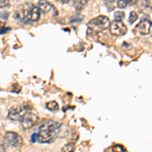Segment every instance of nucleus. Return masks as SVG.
Here are the masks:
<instances>
[{
  "label": "nucleus",
  "instance_id": "obj_1",
  "mask_svg": "<svg viewBox=\"0 0 152 152\" xmlns=\"http://www.w3.org/2000/svg\"><path fill=\"white\" fill-rule=\"evenodd\" d=\"M61 124L54 121H46L40 127L38 133V141L41 143H51L57 138Z\"/></svg>",
  "mask_w": 152,
  "mask_h": 152
},
{
  "label": "nucleus",
  "instance_id": "obj_2",
  "mask_svg": "<svg viewBox=\"0 0 152 152\" xmlns=\"http://www.w3.org/2000/svg\"><path fill=\"white\" fill-rule=\"evenodd\" d=\"M88 26H91L90 28L92 29H97V31H104L110 26V19L104 15H99L97 18L88 23Z\"/></svg>",
  "mask_w": 152,
  "mask_h": 152
},
{
  "label": "nucleus",
  "instance_id": "obj_3",
  "mask_svg": "<svg viewBox=\"0 0 152 152\" xmlns=\"http://www.w3.org/2000/svg\"><path fill=\"white\" fill-rule=\"evenodd\" d=\"M23 137L14 132H7L4 135V143L12 147H20L23 145Z\"/></svg>",
  "mask_w": 152,
  "mask_h": 152
},
{
  "label": "nucleus",
  "instance_id": "obj_4",
  "mask_svg": "<svg viewBox=\"0 0 152 152\" xmlns=\"http://www.w3.org/2000/svg\"><path fill=\"white\" fill-rule=\"evenodd\" d=\"M39 122V117L33 113H26L20 120L21 127L23 129H31Z\"/></svg>",
  "mask_w": 152,
  "mask_h": 152
},
{
  "label": "nucleus",
  "instance_id": "obj_5",
  "mask_svg": "<svg viewBox=\"0 0 152 152\" xmlns=\"http://www.w3.org/2000/svg\"><path fill=\"white\" fill-rule=\"evenodd\" d=\"M110 31H111V34L113 36L116 37H122L127 34V28L126 24L123 23L122 21H113L112 23H110Z\"/></svg>",
  "mask_w": 152,
  "mask_h": 152
},
{
  "label": "nucleus",
  "instance_id": "obj_6",
  "mask_svg": "<svg viewBox=\"0 0 152 152\" xmlns=\"http://www.w3.org/2000/svg\"><path fill=\"white\" fill-rule=\"evenodd\" d=\"M24 18L31 23H36L41 18V10L39 9L38 6L31 5L28 9L24 11Z\"/></svg>",
  "mask_w": 152,
  "mask_h": 152
},
{
  "label": "nucleus",
  "instance_id": "obj_7",
  "mask_svg": "<svg viewBox=\"0 0 152 152\" xmlns=\"http://www.w3.org/2000/svg\"><path fill=\"white\" fill-rule=\"evenodd\" d=\"M136 31L142 36H147L151 31V21L148 18H144L140 21V23L136 26Z\"/></svg>",
  "mask_w": 152,
  "mask_h": 152
},
{
  "label": "nucleus",
  "instance_id": "obj_8",
  "mask_svg": "<svg viewBox=\"0 0 152 152\" xmlns=\"http://www.w3.org/2000/svg\"><path fill=\"white\" fill-rule=\"evenodd\" d=\"M24 114H26V110L20 107H16L10 109L7 117H8V119L11 120V121H20Z\"/></svg>",
  "mask_w": 152,
  "mask_h": 152
},
{
  "label": "nucleus",
  "instance_id": "obj_9",
  "mask_svg": "<svg viewBox=\"0 0 152 152\" xmlns=\"http://www.w3.org/2000/svg\"><path fill=\"white\" fill-rule=\"evenodd\" d=\"M52 8H53L52 4L49 1H47V0H40V1H39V9H40L41 11L47 13V12L51 11Z\"/></svg>",
  "mask_w": 152,
  "mask_h": 152
},
{
  "label": "nucleus",
  "instance_id": "obj_10",
  "mask_svg": "<svg viewBox=\"0 0 152 152\" xmlns=\"http://www.w3.org/2000/svg\"><path fill=\"white\" fill-rule=\"evenodd\" d=\"M46 107H47V109L50 110V111H57V110H59V104L56 100H51V102H47Z\"/></svg>",
  "mask_w": 152,
  "mask_h": 152
},
{
  "label": "nucleus",
  "instance_id": "obj_11",
  "mask_svg": "<svg viewBox=\"0 0 152 152\" xmlns=\"http://www.w3.org/2000/svg\"><path fill=\"white\" fill-rule=\"evenodd\" d=\"M75 150V144L74 143H68L65 146H63L62 152H74Z\"/></svg>",
  "mask_w": 152,
  "mask_h": 152
},
{
  "label": "nucleus",
  "instance_id": "obj_12",
  "mask_svg": "<svg viewBox=\"0 0 152 152\" xmlns=\"http://www.w3.org/2000/svg\"><path fill=\"white\" fill-rule=\"evenodd\" d=\"M83 18H83V15H81V14H75V15L71 16V18H69V23H80Z\"/></svg>",
  "mask_w": 152,
  "mask_h": 152
},
{
  "label": "nucleus",
  "instance_id": "obj_13",
  "mask_svg": "<svg viewBox=\"0 0 152 152\" xmlns=\"http://www.w3.org/2000/svg\"><path fill=\"white\" fill-rule=\"evenodd\" d=\"M138 19V14H137L136 11H131L130 13V18H129V23L131 24H133L136 23V20Z\"/></svg>",
  "mask_w": 152,
  "mask_h": 152
},
{
  "label": "nucleus",
  "instance_id": "obj_14",
  "mask_svg": "<svg viewBox=\"0 0 152 152\" xmlns=\"http://www.w3.org/2000/svg\"><path fill=\"white\" fill-rule=\"evenodd\" d=\"M131 1H132V0H119V1H118L117 5H118L119 8H125V7L128 6V4Z\"/></svg>",
  "mask_w": 152,
  "mask_h": 152
},
{
  "label": "nucleus",
  "instance_id": "obj_15",
  "mask_svg": "<svg viewBox=\"0 0 152 152\" xmlns=\"http://www.w3.org/2000/svg\"><path fill=\"white\" fill-rule=\"evenodd\" d=\"M125 18V12L123 11H116L115 13V20L117 21H122Z\"/></svg>",
  "mask_w": 152,
  "mask_h": 152
},
{
  "label": "nucleus",
  "instance_id": "obj_16",
  "mask_svg": "<svg viewBox=\"0 0 152 152\" xmlns=\"http://www.w3.org/2000/svg\"><path fill=\"white\" fill-rule=\"evenodd\" d=\"M74 7L76 8V10L77 11H80L83 7H84V4H83L81 1H75L74 2Z\"/></svg>",
  "mask_w": 152,
  "mask_h": 152
},
{
  "label": "nucleus",
  "instance_id": "obj_17",
  "mask_svg": "<svg viewBox=\"0 0 152 152\" xmlns=\"http://www.w3.org/2000/svg\"><path fill=\"white\" fill-rule=\"evenodd\" d=\"M9 5V0H0V9L5 8Z\"/></svg>",
  "mask_w": 152,
  "mask_h": 152
},
{
  "label": "nucleus",
  "instance_id": "obj_18",
  "mask_svg": "<svg viewBox=\"0 0 152 152\" xmlns=\"http://www.w3.org/2000/svg\"><path fill=\"white\" fill-rule=\"evenodd\" d=\"M113 151L114 152H125V148L121 145H116L113 148Z\"/></svg>",
  "mask_w": 152,
  "mask_h": 152
},
{
  "label": "nucleus",
  "instance_id": "obj_19",
  "mask_svg": "<svg viewBox=\"0 0 152 152\" xmlns=\"http://www.w3.org/2000/svg\"><path fill=\"white\" fill-rule=\"evenodd\" d=\"M143 5L145 7H150V0H143Z\"/></svg>",
  "mask_w": 152,
  "mask_h": 152
},
{
  "label": "nucleus",
  "instance_id": "obj_20",
  "mask_svg": "<svg viewBox=\"0 0 152 152\" xmlns=\"http://www.w3.org/2000/svg\"><path fill=\"white\" fill-rule=\"evenodd\" d=\"M0 152H5V145L1 142H0Z\"/></svg>",
  "mask_w": 152,
  "mask_h": 152
},
{
  "label": "nucleus",
  "instance_id": "obj_21",
  "mask_svg": "<svg viewBox=\"0 0 152 152\" xmlns=\"http://www.w3.org/2000/svg\"><path fill=\"white\" fill-rule=\"evenodd\" d=\"M31 141H33V142H37V141H38V133L34 134L33 136H31Z\"/></svg>",
  "mask_w": 152,
  "mask_h": 152
},
{
  "label": "nucleus",
  "instance_id": "obj_22",
  "mask_svg": "<svg viewBox=\"0 0 152 152\" xmlns=\"http://www.w3.org/2000/svg\"><path fill=\"white\" fill-rule=\"evenodd\" d=\"M58 1H60L61 3H63V4H67V3H69L70 0H58Z\"/></svg>",
  "mask_w": 152,
  "mask_h": 152
},
{
  "label": "nucleus",
  "instance_id": "obj_23",
  "mask_svg": "<svg viewBox=\"0 0 152 152\" xmlns=\"http://www.w3.org/2000/svg\"><path fill=\"white\" fill-rule=\"evenodd\" d=\"M115 1H116V0H107V3H109V4H112V3H114Z\"/></svg>",
  "mask_w": 152,
  "mask_h": 152
},
{
  "label": "nucleus",
  "instance_id": "obj_24",
  "mask_svg": "<svg viewBox=\"0 0 152 152\" xmlns=\"http://www.w3.org/2000/svg\"><path fill=\"white\" fill-rule=\"evenodd\" d=\"M10 28H6V29H1L0 31V34H3V33H5V31H9Z\"/></svg>",
  "mask_w": 152,
  "mask_h": 152
},
{
  "label": "nucleus",
  "instance_id": "obj_25",
  "mask_svg": "<svg viewBox=\"0 0 152 152\" xmlns=\"http://www.w3.org/2000/svg\"><path fill=\"white\" fill-rule=\"evenodd\" d=\"M88 1H89V0H81V2H82L83 4H86Z\"/></svg>",
  "mask_w": 152,
  "mask_h": 152
}]
</instances>
